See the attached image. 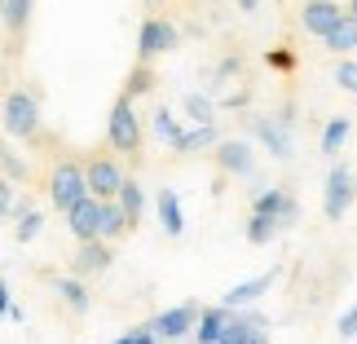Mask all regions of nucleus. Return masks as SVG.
I'll return each instance as SVG.
<instances>
[{
    "label": "nucleus",
    "instance_id": "nucleus-6",
    "mask_svg": "<svg viewBox=\"0 0 357 344\" xmlns=\"http://www.w3.org/2000/svg\"><path fill=\"white\" fill-rule=\"evenodd\" d=\"M252 133L260 137V146L269 150V159H291V111L282 115H256Z\"/></svg>",
    "mask_w": 357,
    "mask_h": 344
},
{
    "label": "nucleus",
    "instance_id": "nucleus-23",
    "mask_svg": "<svg viewBox=\"0 0 357 344\" xmlns=\"http://www.w3.org/2000/svg\"><path fill=\"white\" fill-rule=\"evenodd\" d=\"M13 216H18V225H13V239L18 243L40 239V230H45V212L40 208H31V203H13Z\"/></svg>",
    "mask_w": 357,
    "mask_h": 344
},
{
    "label": "nucleus",
    "instance_id": "nucleus-13",
    "mask_svg": "<svg viewBox=\"0 0 357 344\" xmlns=\"http://www.w3.org/2000/svg\"><path fill=\"white\" fill-rule=\"evenodd\" d=\"M98 212H102V199H93L84 195L79 203H71L62 216H66V230L75 234V243H84V239H98Z\"/></svg>",
    "mask_w": 357,
    "mask_h": 344
},
{
    "label": "nucleus",
    "instance_id": "nucleus-29",
    "mask_svg": "<svg viewBox=\"0 0 357 344\" xmlns=\"http://www.w3.org/2000/svg\"><path fill=\"white\" fill-rule=\"evenodd\" d=\"M0 172H5V177H9L13 186H18V181H26V177H31V168H26V163H22V155H13V150H9L5 133H0Z\"/></svg>",
    "mask_w": 357,
    "mask_h": 344
},
{
    "label": "nucleus",
    "instance_id": "nucleus-15",
    "mask_svg": "<svg viewBox=\"0 0 357 344\" xmlns=\"http://www.w3.org/2000/svg\"><path fill=\"white\" fill-rule=\"evenodd\" d=\"M115 203H119V212H123V221H128V230L142 225V216H146V190H142V181L123 177L119 190H115Z\"/></svg>",
    "mask_w": 357,
    "mask_h": 344
},
{
    "label": "nucleus",
    "instance_id": "nucleus-16",
    "mask_svg": "<svg viewBox=\"0 0 357 344\" xmlns=\"http://www.w3.org/2000/svg\"><path fill=\"white\" fill-rule=\"evenodd\" d=\"M155 212H159V225H163L168 239H181L185 234V212H181V195H176V190H159Z\"/></svg>",
    "mask_w": 357,
    "mask_h": 344
},
{
    "label": "nucleus",
    "instance_id": "nucleus-40",
    "mask_svg": "<svg viewBox=\"0 0 357 344\" xmlns=\"http://www.w3.org/2000/svg\"><path fill=\"white\" fill-rule=\"evenodd\" d=\"M353 102H357V93H353Z\"/></svg>",
    "mask_w": 357,
    "mask_h": 344
},
{
    "label": "nucleus",
    "instance_id": "nucleus-9",
    "mask_svg": "<svg viewBox=\"0 0 357 344\" xmlns=\"http://www.w3.org/2000/svg\"><path fill=\"white\" fill-rule=\"evenodd\" d=\"M195 318H199V305L195 300H185V305H172L150 318V331L163 336V340H185L190 331H195Z\"/></svg>",
    "mask_w": 357,
    "mask_h": 344
},
{
    "label": "nucleus",
    "instance_id": "nucleus-25",
    "mask_svg": "<svg viewBox=\"0 0 357 344\" xmlns=\"http://www.w3.org/2000/svg\"><path fill=\"white\" fill-rule=\"evenodd\" d=\"M150 128H155V137H159V142L168 146V150H176V142H181V133H185V128H181V119H176L168 106H159V111L150 115Z\"/></svg>",
    "mask_w": 357,
    "mask_h": 344
},
{
    "label": "nucleus",
    "instance_id": "nucleus-30",
    "mask_svg": "<svg viewBox=\"0 0 357 344\" xmlns=\"http://www.w3.org/2000/svg\"><path fill=\"white\" fill-rule=\"evenodd\" d=\"M335 84L344 89V93H357V58H340V66H335Z\"/></svg>",
    "mask_w": 357,
    "mask_h": 344
},
{
    "label": "nucleus",
    "instance_id": "nucleus-24",
    "mask_svg": "<svg viewBox=\"0 0 357 344\" xmlns=\"http://www.w3.org/2000/svg\"><path fill=\"white\" fill-rule=\"evenodd\" d=\"M128 234V221H123V212H119V203L115 199H102V212H98V239L106 243H115Z\"/></svg>",
    "mask_w": 357,
    "mask_h": 344
},
{
    "label": "nucleus",
    "instance_id": "nucleus-33",
    "mask_svg": "<svg viewBox=\"0 0 357 344\" xmlns=\"http://www.w3.org/2000/svg\"><path fill=\"white\" fill-rule=\"evenodd\" d=\"M111 344H159V336L150 331V322H146V327H132V331H123V336L111 340Z\"/></svg>",
    "mask_w": 357,
    "mask_h": 344
},
{
    "label": "nucleus",
    "instance_id": "nucleus-7",
    "mask_svg": "<svg viewBox=\"0 0 357 344\" xmlns=\"http://www.w3.org/2000/svg\"><path fill=\"white\" fill-rule=\"evenodd\" d=\"M119 181H123V168H119L111 155H93L84 163V186H89L93 199H115Z\"/></svg>",
    "mask_w": 357,
    "mask_h": 344
},
{
    "label": "nucleus",
    "instance_id": "nucleus-2",
    "mask_svg": "<svg viewBox=\"0 0 357 344\" xmlns=\"http://www.w3.org/2000/svg\"><path fill=\"white\" fill-rule=\"evenodd\" d=\"M106 142H111L115 155H137L142 150V119H137V106L123 98H115L111 115H106Z\"/></svg>",
    "mask_w": 357,
    "mask_h": 344
},
{
    "label": "nucleus",
    "instance_id": "nucleus-1",
    "mask_svg": "<svg viewBox=\"0 0 357 344\" xmlns=\"http://www.w3.org/2000/svg\"><path fill=\"white\" fill-rule=\"evenodd\" d=\"M0 133L13 142H36L40 137V98L31 89H9L0 102Z\"/></svg>",
    "mask_w": 357,
    "mask_h": 344
},
{
    "label": "nucleus",
    "instance_id": "nucleus-20",
    "mask_svg": "<svg viewBox=\"0 0 357 344\" xmlns=\"http://www.w3.org/2000/svg\"><path fill=\"white\" fill-rule=\"evenodd\" d=\"M216 142H221V128H216V124H195V128L181 133L176 155H199V150H212Z\"/></svg>",
    "mask_w": 357,
    "mask_h": 344
},
{
    "label": "nucleus",
    "instance_id": "nucleus-3",
    "mask_svg": "<svg viewBox=\"0 0 357 344\" xmlns=\"http://www.w3.org/2000/svg\"><path fill=\"white\" fill-rule=\"evenodd\" d=\"M89 195V186H84V163H75V159H58L53 163V172H49V203L58 212H66L71 203H79Z\"/></svg>",
    "mask_w": 357,
    "mask_h": 344
},
{
    "label": "nucleus",
    "instance_id": "nucleus-41",
    "mask_svg": "<svg viewBox=\"0 0 357 344\" xmlns=\"http://www.w3.org/2000/svg\"><path fill=\"white\" fill-rule=\"evenodd\" d=\"M0 5H5V0H0Z\"/></svg>",
    "mask_w": 357,
    "mask_h": 344
},
{
    "label": "nucleus",
    "instance_id": "nucleus-17",
    "mask_svg": "<svg viewBox=\"0 0 357 344\" xmlns=\"http://www.w3.org/2000/svg\"><path fill=\"white\" fill-rule=\"evenodd\" d=\"M53 287H58L62 305L71 309V313H89V309H93V296H89L84 278H75V274H62V278H53Z\"/></svg>",
    "mask_w": 357,
    "mask_h": 344
},
{
    "label": "nucleus",
    "instance_id": "nucleus-36",
    "mask_svg": "<svg viewBox=\"0 0 357 344\" xmlns=\"http://www.w3.org/2000/svg\"><path fill=\"white\" fill-rule=\"evenodd\" d=\"M238 9H243V13H256V9H260V0H238Z\"/></svg>",
    "mask_w": 357,
    "mask_h": 344
},
{
    "label": "nucleus",
    "instance_id": "nucleus-4",
    "mask_svg": "<svg viewBox=\"0 0 357 344\" xmlns=\"http://www.w3.org/2000/svg\"><path fill=\"white\" fill-rule=\"evenodd\" d=\"M353 203H357V177L344 168V163H335V168L326 172V190H322V216H326V221H344Z\"/></svg>",
    "mask_w": 357,
    "mask_h": 344
},
{
    "label": "nucleus",
    "instance_id": "nucleus-5",
    "mask_svg": "<svg viewBox=\"0 0 357 344\" xmlns=\"http://www.w3.org/2000/svg\"><path fill=\"white\" fill-rule=\"evenodd\" d=\"M176 45H181V31H176L172 18H146L142 31H137V62H155Z\"/></svg>",
    "mask_w": 357,
    "mask_h": 344
},
{
    "label": "nucleus",
    "instance_id": "nucleus-8",
    "mask_svg": "<svg viewBox=\"0 0 357 344\" xmlns=\"http://www.w3.org/2000/svg\"><path fill=\"white\" fill-rule=\"evenodd\" d=\"M212 150H216V168L225 177H252L256 172V155H252V146H247L243 137H221Z\"/></svg>",
    "mask_w": 357,
    "mask_h": 344
},
{
    "label": "nucleus",
    "instance_id": "nucleus-37",
    "mask_svg": "<svg viewBox=\"0 0 357 344\" xmlns=\"http://www.w3.org/2000/svg\"><path fill=\"white\" fill-rule=\"evenodd\" d=\"M247 344H269L265 336H260V331H252V340H247Z\"/></svg>",
    "mask_w": 357,
    "mask_h": 344
},
{
    "label": "nucleus",
    "instance_id": "nucleus-10",
    "mask_svg": "<svg viewBox=\"0 0 357 344\" xmlns=\"http://www.w3.org/2000/svg\"><path fill=\"white\" fill-rule=\"evenodd\" d=\"M252 212H265V216H273L282 230L287 225H296V216H300V208H296V199H291V190L287 186H269V190H260V195L252 199Z\"/></svg>",
    "mask_w": 357,
    "mask_h": 344
},
{
    "label": "nucleus",
    "instance_id": "nucleus-22",
    "mask_svg": "<svg viewBox=\"0 0 357 344\" xmlns=\"http://www.w3.org/2000/svg\"><path fill=\"white\" fill-rule=\"evenodd\" d=\"M31 5L36 0H5L0 5V22H5V31L13 40H22L26 36V22H31Z\"/></svg>",
    "mask_w": 357,
    "mask_h": 344
},
{
    "label": "nucleus",
    "instance_id": "nucleus-19",
    "mask_svg": "<svg viewBox=\"0 0 357 344\" xmlns=\"http://www.w3.org/2000/svg\"><path fill=\"white\" fill-rule=\"evenodd\" d=\"M229 322V309L225 305H212V309H199V318H195V344H216V336H221V327Z\"/></svg>",
    "mask_w": 357,
    "mask_h": 344
},
{
    "label": "nucleus",
    "instance_id": "nucleus-12",
    "mask_svg": "<svg viewBox=\"0 0 357 344\" xmlns=\"http://www.w3.org/2000/svg\"><path fill=\"white\" fill-rule=\"evenodd\" d=\"M278 283V269H269V274H256V278H247V283H234L229 292L221 296V305L225 309H252L260 296H269V287Z\"/></svg>",
    "mask_w": 357,
    "mask_h": 344
},
{
    "label": "nucleus",
    "instance_id": "nucleus-31",
    "mask_svg": "<svg viewBox=\"0 0 357 344\" xmlns=\"http://www.w3.org/2000/svg\"><path fill=\"white\" fill-rule=\"evenodd\" d=\"M335 331H340V340H357V300L335 318Z\"/></svg>",
    "mask_w": 357,
    "mask_h": 344
},
{
    "label": "nucleus",
    "instance_id": "nucleus-26",
    "mask_svg": "<svg viewBox=\"0 0 357 344\" xmlns=\"http://www.w3.org/2000/svg\"><path fill=\"white\" fill-rule=\"evenodd\" d=\"M278 221H273V216H265V212H252V221H247V243L252 247H265V243H273L278 239Z\"/></svg>",
    "mask_w": 357,
    "mask_h": 344
},
{
    "label": "nucleus",
    "instance_id": "nucleus-34",
    "mask_svg": "<svg viewBox=\"0 0 357 344\" xmlns=\"http://www.w3.org/2000/svg\"><path fill=\"white\" fill-rule=\"evenodd\" d=\"M13 203H18V190L5 172H0V216H13Z\"/></svg>",
    "mask_w": 357,
    "mask_h": 344
},
{
    "label": "nucleus",
    "instance_id": "nucleus-21",
    "mask_svg": "<svg viewBox=\"0 0 357 344\" xmlns=\"http://www.w3.org/2000/svg\"><path fill=\"white\" fill-rule=\"evenodd\" d=\"M349 133H353V119L349 115H331V119H326V128H322V155L326 159H335L340 155V150H344V142H349Z\"/></svg>",
    "mask_w": 357,
    "mask_h": 344
},
{
    "label": "nucleus",
    "instance_id": "nucleus-39",
    "mask_svg": "<svg viewBox=\"0 0 357 344\" xmlns=\"http://www.w3.org/2000/svg\"><path fill=\"white\" fill-rule=\"evenodd\" d=\"M155 5H163V0H155Z\"/></svg>",
    "mask_w": 357,
    "mask_h": 344
},
{
    "label": "nucleus",
    "instance_id": "nucleus-11",
    "mask_svg": "<svg viewBox=\"0 0 357 344\" xmlns=\"http://www.w3.org/2000/svg\"><path fill=\"white\" fill-rule=\"evenodd\" d=\"M111 260H115V252H111V243H106V239H84V243L75 247L71 274H75V278H93V274L111 269Z\"/></svg>",
    "mask_w": 357,
    "mask_h": 344
},
{
    "label": "nucleus",
    "instance_id": "nucleus-38",
    "mask_svg": "<svg viewBox=\"0 0 357 344\" xmlns=\"http://www.w3.org/2000/svg\"><path fill=\"white\" fill-rule=\"evenodd\" d=\"M344 13H353V18H357V0H349V9Z\"/></svg>",
    "mask_w": 357,
    "mask_h": 344
},
{
    "label": "nucleus",
    "instance_id": "nucleus-35",
    "mask_svg": "<svg viewBox=\"0 0 357 344\" xmlns=\"http://www.w3.org/2000/svg\"><path fill=\"white\" fill-rule=\"evenodd\" d=\"M9 305H13V292H9L5 274H0V318H9Z\"/></svg>",
    "mask_w": 357,
    "mask_h": 344
},
{
    "label": "nucleus",
    "instance_id": "nucleus-32",
    "mask_svg": "<svg viewBox=\"0 0 357 344\" xmlns=\"http://www.w3.org/2000/svg\"><path fill=\"white\" fill-rule=\"evenodd\" d=\"M265 62L273 66V71H282V75H287V71H296V53H291V49H269V53H265Z\"/></svg>",
    "mask_w": 357,
    "mask_h": 344
},
{
    "label": "nucleus",
    "instance_id": "nucleus-27",
    "mask_svg": "<svg viewBox=\"0 0 357 344\" xmlns=\"http://www.w3.org/2000/svg\"><path fill=\"white\" fill-rule=\"evenodd\" d=\"M185 119L190 124H216V102L208 98V93H185Z\"/></svg>",
    "mask_w": 357,
    "mask_h": 344
},
{
    "label": "nucleus",
    "instance_id": "nucleus-18",
    "mask_svg": "<svg viewBox=\"0 0 357 344\" xmlns=\"http://www.w3.org/2000/svg\"><path fill=\"white\" fill-rule=\"evenodd\" d=\"M322 45L331 53H340V58H349V53L357 49V18H353V13H340V22L322 36Z\"/></svg>",
    "mask_w": 357,
    "mask_h": 344
},
{
    "label": "nucleus",
    "instance_id": "nucleus-28",
    "mask_svg": "<svg viewBox=\"0 0 357 344\" xmlns=\"http://www.w3.org/2000/svg\"><path fill=\"white\" fill-rule=\"evenodd\" d=\"M150 89H155V71H150V62H137L132 75H128V84H123V98L137 102V98H146Z\"/></svg>",
    "mask_w": 357,
    "mask_h": 344
},
{
    "label": "nucleus",
    "instance_id": "nucleus-14",
    "mask_svg": "<svg viewBox=\"0 0 357 344\" xmlns=\"http://www.w3.org/2000/svg\"><path fill=\"white\" fill-rule=\"evenodd\" d=\"M340 13H344V9H340V0H305V9H300V27H305L309 36L322 40L340 22Z\"/></svg>",
    "mask_w": 357,
    "mask_h": 344
}]
</instances>
